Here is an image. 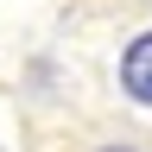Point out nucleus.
<instances>
[{"label": "nucleus", "mask_w": 152, "mask_h": 152, "mask_svg": "<svg viewBox=\"0 0 152 152\" xmlns=\"http://www.w3.org/2000/svg\"><path fill=\"white\" fill-rule=\"evenodd\" d=\"M114 95H121L127 108L152 114V26L133 32L121 51H114Z\"/></svg>", "instance_id": "1"}, {"label": "nucleus", "mask_w": 152, "mask_h": 152, "mask_svg": "<svg viewBox=\"0 0 152 152\" xmlns=\"http://www.w3.org/2000/svg\"><path fill=\"white\" fill-rule=\"evenodd\" d=\"M89 152H152V146H146V140H121V133H114V140H95Z\"/></svg>", "instance_id": "2"}]
</instances>
